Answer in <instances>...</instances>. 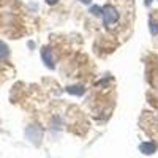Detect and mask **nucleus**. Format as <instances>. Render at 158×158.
<instances>
[{
  "instance_id": "obj_1",
  "label": "nucleus",
  "mask_w": 158,
  "mask_h": 158,
  "mask_svg": "<svg viewBox=\"0 0 158 158\" xmlns=\"http://www.w3.org/2000/svg\"><path fill=\"white\" fill-rule=\"evenodd\" d=\"M101 18H103V24L106 27H112V25H115L120 21V13H118V10L114 5H104Z\"/></svg>"
},
{
  "instance_id": "obj_2",
  "label": "nucleus",
  "mask_w": 158,
  "mask_h": 158,
  "mask_svg": "<svg viewBox=\"0 0 158 158\" xmlns=\"http://www.w3.org/2000/svg\"><path fill=\"white\" fill-rule=\"evenodd\" d=\"M41 60H43V63L46 65L48 68H51V70H54V59H52V52H51V49L49 48H43L41 49Z\"/></svg>"
},
{
  "instance_id": "obj_3",
  "label": "nucleus",
  "mask_w": 158,
  "mask_h": 158,
  "mask_svg": "<svg viewBox=\"0 0 158 158\" xmlns=\"http://www.w3.org/2000/svg\"><path fill=\"white\" fill-rule=\"evenodd\" d=\"M67 92H68V94H71V95L81 97V95H84L85 89H84V85H70V87L67 89Z\"/></svg>"
},
{
  "instance_id": "obj_4",
  "label": "nucleus",
  "mask_w": 158,
  "mask_h": 158,
  "mask_svg": "<svg viewBox=\"0 0 158 158\" xmlns=\"http://www.w3.org/2000/svg\"><path fill=\"white\" fill-rule=\"evenodd\" d=\"M8 57H10V49L2 40H0V59H8Z\"/></svg>"
},
{
  "instance_id": "obj_5",
  "label": "nucleus",
  "mask_w": 158,
  "mask_h": 158,
  "mask_svg": "<svg viewBox=\"0 0 158 158\" xmlns=\"http://www.w3.org/2000/svg\"><path fill=\"white\" fill-rule=\"evenodd\" d=\"M141 150L144 152V153H153L155 150H156V146L155 144H141Z\"/></svg>"
},
{
  "instance_id": "obj_6",
  "label": "nucleus",
  "mask_w": 158,
  "mask_h": 158,
  "mask_svg": "<svg viewBox=\"0 0 158 158\" xmlns=\"http://www.w3.org/2000/svg\"><path fill=\"white\" fill-rule=\"evenodd\" d=\"M149 29H150V33H152V35H158V22H155L153 19H150Z\"/></svg>"
},
{
  "instance_id": "obj_7",
  "label": "nucleus",
  "mask_w": 158,
  "mask_h": 158,
  "mask_svg": "<svg viewBox=\"0 0 158 158\" xmlns=\"http://www.w3.org/2000/svg\"><path fill=\"white\" fill-rule=\"evenodd\" d=\"M90 13H92V15H94V16H101V13H103V6H92L90 8Z\"/></svg>"
},
{
  "instance_id": "obj_8",
  "label": "nucleus",
  "mask_w": 158,
  "mask_h": 158,
  "mask_svg": "<svg viewBox=\"0 0 158 158\" xmlns=\"http://www.w3.org/2000/svg\"><path fill=\"white\" fill-rule=\"evenodd\" d=\"M44 2H46V3L49 5V6H54V5H56V3L59 2V0H44Z\"/></svg>"
},
{
  "instance_id": "obj_9",
  "label": "nucleus",
  "mask_w": 158,
  "mask_h": 158,
  "mask_svg": "<svg viewBox=\"0 0 158 158\" xmlns=\"http://www.w3.org/2000/svg\"><path fill=\"white\" fill-rule=\"evenodd\" d=\"M81 3H84V5H90L92 3V0H79Z\"/></svg>"
},
{
  "instance_id": "obj_10",
  "label": "nucleus",
  "mask_w": 158,
  "mask_h": 158,
  "mask_svg": "<svg viewBox=\"0 0 158 158\" xmlns=\"http://www.w3.org/2000/svg\"><path fill=\"white\" fill-rule=\"evenodd\" d=\"M150 3H152V0H146V5H147V6H149Z\"/></svg>"
}]
</instances>
